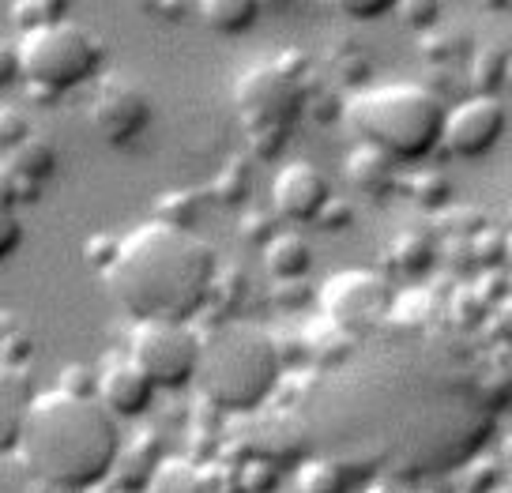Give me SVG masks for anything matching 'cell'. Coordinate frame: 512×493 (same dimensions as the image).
Segmentation results:
<instances>
[{
	"label": "cell",
	"instance_id": "obj_20",
	"mask_svg": "<svg viewBox=\"0 0 512 493\" xmlns=\"http://www.w3.org/2000/svg\"><path fill=\"white\" fill-rule=\"evenodd\" d=\"M467 46H471V38L464 31H456V27H448V23H437L430 34L418 38V49H422L426 64H433V68H448L452 61H460Z\"/></svg>",
	"mask_w": 512,
	"mask_h": 493
},
{
	"label": "cell",
	"instance_id": "obj_27",
	"mask_svg": "<svg viewBox=\"0 0 512 493\" xmlns=\"http://www.w3.org/2000/svg\"><path fill=\"white\" fill-rule=\"evenodd\" d=\"M437 223L452 241H471L486 230V211L482 207H445Z\"/></svg>",
	"mask_w": 512,
	"mask_h": 493
},
{
	"label": "cell",
	"instance_id": "obj_15",
	"mask_svg": "<svg viewBox=\"0 0 512 493\" xmlns=\"http://www.w3.org/2000/svg\"><path fill=\"white\" fill-rule=\"evenodd\" d=\"M8 170L16 177H23L27 185H34V189H42L46 181H53L57 177V166H61V151H57V144L53 140H46L42 132H34L31 140H23V144L8 155V159H0Z\"/></svg>",
	"mask_w": 512,
	"mask_h": 493
},
{
	"label": "cell",
	"instance_id": "obj_38",
	"mask_svg": "<svg viewBox=\"0 0 512 493\" xmlns=\"http://www.w3.org/2000/svg\"><path fill=\"white\" fill-rule=\"evenodd\" d=\"M87 256H91V264H95V268L106 271L113 264V256H117V241H113V238H95L91 245H87Z\"/></svg>",
	"mask_w": 512,
	"mask_h": 493
},
{
	"label": "cell",
	"instance_id": "obj_32",
	"mask_svg": "<svg viewBox=\"0 0 512 493\" xmlns=\"http://www.w3.org/2000/svg\"><path fill=\"white\" fill-rule=\"evenodd\" d=\"M19 245H23V219L16 207L0 204V264L16 253Z\"/></svg>",
	"mask_w": 512,
	"mask_h": 493
},
{
	"label": "cell",
	"instance_id": "obj_37",
	"mask_svg": "<svg viewBox=\"0 0 512 493\" xmlns=\"http://www.w3.org/2000/svg\"><path fill=\"white\" fill-rule=\"evenodd\" d=\"M494 335L505 347H512V294L494 305Z\"/></svg>",
	"mask_w": 512,
	"mask_h": 493
},
{
	"label": "cell",
	"instance_id": "obj_5",
	"mask_svg": "<svg viewBox=\"0 0 512 493\" xmlns=\"http://www.w3.org/2000/svg\"><path fill=\"white\" fill-rule=\"evenodd\" d=\"M16 49L23 80L31 83L38 95L49 98L91 83L98 76V68H102V42H98V34L87 31L83 23H72V19L19 34Z\"/></svg>",
	"mask_w": 512,
	"mask_h": 493
},
{
	"label": "cell",
	"instance_id": "obj_40",
	"mask_svg": "<svg viewBox=\"0 0 512 493\" xmlns=\"http://www.w3.org/2000/svg\"><path fill=\"white\" fill-rule=\"evenodd\" d=\"M505 241H509V264H512V234H505Z\"/></svg>",
	"mask_w": 512,
	"mask_h": 493
},
{
	"label": "cell",
	"instance_id": "obj_11",
	"mask_svg": "<svg viewBox=\"0 0 512 493\" xmlns=\"http://www.w3.org/2000/svg\"><path fill=\"white\" fill-rule=\"evenodd\" d=\"M332 200V181L320 166L305 159L287 162L272 181V204L279 219L290 223H317L320 211Z\"/></svg>",
	"mask_w": 512,
	"mask_h": 493
},
{
	"label": "cell",
	"instance_id": "obj_28",
	"mask_svg": "<svg viewBox=\"0 0 512 493\" xmlns=\"http://www.w3.org/2000/svg\"><path fill=\"white\" fill-rule=\"evenodd\" d=\"M34 136V125L27 110H19V106H0V159H8L12 151H16L23 140H31Z\"/></svg>",
	"mask_w": 512,
	"mask_h": 493
},
{
	"label": "cell",
	"instance_id": "obj_34",
	"mask_svg": "<svg viewBox=\"0 0 512 493\" xmlns=\"http://www.w3.org/2000/svg\"><path fill=\"white\" fill-rule=\"evenodd\" d=\"M23 76V68H19V49L16 42H8V38H0V91L4 87H12V83Z\"/></svg>",
	"mask_w": 512,
	"mask_h": 493
},
{
	"label": "cell",
	"instance_id": "obj_41",
	"mask_svg": "<svg viewBox=\"0 0 512 493\" xmlns=\"http://www.w3.org/2000/svg\"><path fill=\"white\" fill-rule=\"evenodd\" d=\"M0 347H4V339H0Z\"/></svg>",
	"mask_w": 512,
	"mask_h": 493
},
{
	"label": "cell",
	"instance_id": "obj_12",
	"mask_svg": "<svg viewBox=\"0 0 512 493\" xmlns=\"http://www.w3.org/2000/svg\"><path fill=\"white\" fill-rule=\"evenodd\" d=\"M95 399L113 418H144L155 403V384L147 381L128 358H113L98 373Z\"/></svg>",
	"mask_w": 512,
	"mask_h": 493
},
{
	"label": "cell",
	"instance_id": "obj_29",
	"mask_svg": "<svg viewBox=\"0 0 512 493\" xmlns=\"http://www.w3.org/2000/svg\"><path fill=\"white\" fill-rule=\"evenodd\" d=\"M0 493H46V486L12 452V456H0Z\"/></svg>",
	"mask_w": 512,
	"mask_h": 493
},
{
	"label": "cell",
	"instance_id": "obj_23",
	"mask_svg": "<svg viewBox=\"0 0 512 493\" xmlns=\"http://www.w3.org/2000/svg\"><path fill=\"white\" fill-rule=\"evenodd\" d=\"M403 192L415 200L418 207H430V211H445L448 196H452V181L437 170H422L411 181H403Z\"/></svg>",
	"mask_w": 512,
	"mask_h": 493
},
{
	"label": "cell",
	"instance_id": "obj_8",
	"mask_svg": "<svg viewBox=\"0 0 512 493\" xmlns=\"http://www.w3.org/2000/svg\"><path fill=\"white\" fill-rule=\"evenodd\" d=\"M151 95L140 80H132L125 72H113V76H102L95 83V95H91V106H87V117H91V128L106 140L110 147H128L132 140H140L151 125Z\"/></svg>",
	"mask_w": 512,
	"mask_h": 493
},
{
	"label": "cell",
	"instance_id": "obj_26",
	"mask_svg": "<svg viewBox=\"0 0 512 493\" xmlns=\"http://www.w3.org/2000/svg\"><path fill=\"white\" fill-rule=\"evenodd\" d=\"M347 478L343 467H336L332 460H313L298 471V493H343Z\"/></svg>",
	"mask_w": 512,
	"mask_h": 493
},
{
	"label": "cell",
	"instance_id": "obj_13",
	"mask_svg": "<svg viewBox=\"0 0 512 493\" xmlns=\"http://www.w3.org/2000/svg\"><path fill=\"white\" fill-rule=\"evenodd\" d=\"M34 396L38 392H34L31 377L12 362H0V456H12L19 448Z\"/></svg>",
	"mask_w": 512,
	"mask_h": 493
},
{
	"label": "cell",
	"instance_id": "obj_19",
	"mask_svg": "<svg viewBox=\"0 0 512 493\" xmlns=\"http://www.w3.org/2000/svg\"><path fill=\"white\" fill-rule=\"evenodd\" d=\"M147 493H211L208 475L189 460H159Z\"/></svg>",
	"mask_w": 512,
	"mask_h": 493
},
{
	"label": "cell",
	"instance_id": "obj_16",
	"mask_svg": "<svg viewBox=\"0 0 512 493\" xmlns=\"http://www.w3.org/2000/svg\"><path fill=\"white\" fill-rule=\"evenodd\" d=\"M264 268L275 283H298L313 268V245L302 234H275L264 245Z\"/></svg>",
	"mask_w": 512,
	"mask_h": 493
},
{
	"label": "cell",
	"instance_id": "obj_7",
	"mask_svg": "<svg viewBox=\"0 0 512 493\" xmlns=\"http://www.w3.org/2000/svg\"><path fill=\"white\" fill-rule=\"evenodd\" d=\"M128 362L159 388H185L196 381L200 332L174 320H140L128 339Z\"/></svg>",
	"mask_w": 512,
	"mask_h": 493
},
{
	"label": "cell",
	"instance_id": "obj_1",
	"mask_svg": "<svg viewBox=\"0 0 512 493\" xmlns=\"http://www.w3.org/2000/svg\"><path fill=\"white\" fill-rule=\"evenodd\" d=\"M106 290L128 317L189 324L219 279V256L192 230L170 223L136 226L117 241V256L106 271Z\"/></svg>",
	"mask_w": 512,
	"mask_h": 493
},
{
	"label": "cell",
	"instance_id": "obj_35",
	"mask_svg": "<svg viewBox=\"0 0 512 493\" xmlns=\"http://www.w3.org/2000/svg\"><path fill=\"white\" fill-rule=\"evenodd\" d=\"M317 223L324 226V230H343V226H351L354 223L351 204H347V200H336V196H332V200H328V207L320 211Z\"/></svg>",
	"mask_w": 512,
	"mask_h": 493
},
{
	"label": "cell",
	"instance_id": "obj_6",
	"mask_svg": "<svg viewBox=\"0 0 512 493\" xmlns=\"http://www.w3.org/2000/svg\"><path fill=\"white\" fill-rule=\"evenodd\" d=\"M234 102L245 132H290V125L309 110V83L279 61H264L241 72V80L234 83Z\"/></svg>",
	"mask_w": 512,
	"mask_h": 493
},
{
	"label": "cell",
	"instance_id": "obj_24",
	"mask_svg": "<svg viewBox=\"0 0 512 493\" xmlns=\"http://www.w3.org/2000/svg\"><path fill=\"white\" fill-rule=\"evenodd\" d=\"M200 211H204V196H200V192H192V189L166 192V196H159V223L192 230V226H196V219H200Z\"/></svg>",
	"mask_w": 512,
	"mask_h": 493
},
{
	"label": "cell",
	"instance_id": "obj_3",
	"mask_svg": "<svg viewBox=\"0 0 512 493\" xmlns=\"http://www.w3.org/2000/svg\"><path fill=\"white\" fill-rule=\"evenodd\" d=\"M283 377V350L253 320H223L200 335L196 388L215 411L249 414L264 407Z\"/></svg>",
	"mask_w": 512,
	"mask_h": 493
},
{
	"label": "cell",
	"instance_id": "obj_21",
	"mask_svg": "<svg viewBox=\"0 0 512 493\" xmlns=\"http://www.w3.org/2000/svg\"><path fill=\"white\" fill-rule=\"evenodd\" d=\"M392 260L407 275H422L437 260V241L426 230H403L400 238H396V245H392Z\"/></svg>",
	"mask_w": 512,
	"mask_h": 493
},
{
	"label": "cell",
	"instance_id": "obj_31",
	"mask_svg": "<svg viewBox=\"0 0 512 493\" xmlns=\"http://www.w3.org/2000/svg\"><path fill=\"white\" fill-rule=\"evenodd\" d=\"M471 253H475V260L486 271H497V264L509 260V241H505V234H497V230L486 226L479 238H471Z\"/></svg>",
	"mask_w": 512,
	"mask_h": 493
},
{
	"label": "cell",
	"instance_id": "obj_2",
	"mask_svg": "<svg viewBox=\"0 0 512 493\" xmlns=\"http://www.w3.org/2000/svg\"><path fill=\"white\" fill-rule=\"evenodd\" d=\"M121 448L117 418L95 396L53 388L34 396L16 456L46 490L83 493L113 475Z\"/></svg>",
	"mask_w": 512,
	"mask_h": 493
},
{
	"label": "cell",
	"instance_id": "obj_14",
	"mask_svg": "<svg viewBox=\"0 0 512 493\" xmlns=\"http://www.w3.org/2000/svg\"><path fill=\"white\" fill-rule=\"evenodd\" d=\"M343 174H347V181H351L354 192H362V196H388V192L400 185V177H396V162L388 159L384 151H377V147H366L358 144L343 159Z\"/></svg>",
	"mask_w": 512,
	"mask_h": 493
},
{
	"label": "cell",
	"instance_id": "obj_25",
	"mask_svg": "<svg viewBox=\"0 0 512 493\" xmlns=\"http://www.w3.org/2000/svg\"><path fill=\"white\" fill-rule=\"evenodd\" d=\"M253 189V174H249V162L245 159H230L219 170L215 177V185H211V196L219 200V204H241L245 196Z\"/></svg>",
	"mask_w": 512,
	"mask_h": 493
},
{
	"label": "cell",
	"instance_id": "obj_22",
	"mask_svg": "<svg viewBox=\"0 0 512 493\" xmlns=\"http://www.w3.org/2000/svg\"><path fill=\"white\" fill-rule=\"evenodd\" d=\"M8 19L27 34V31H38V27H49V23L68 19V4H61V0H16V4L8 8Z\"/></svg>",
	"mask_w": 512,
	"mask_h": 493
},
{
	"label": "cell",
	"instance_id": "obj_10",
	"mask_svg": "<svg viewBox=\"0 0 512 493\" xmlns=\"http://www.w3.org/2000/svg\"><path fill=\"white\" fill-rule=\"evenodd\" d=\"M509 125L505 102L490 95H471L452 102L445 113V132H441V147L456 159H482L490 155Z\"/></svg>",
	"mask_w": 512,
	"mask_h": 493
},
{
	"label": "cell",
	"instance_id": "obj_36",
	"mask_svg": "<svg viewBox=\"0 0 512 493\" xmlns=\"http://www.w3.org/2000/svg\"><path fill=\"white\" fill-rule=\"evenodd\" d=\"M339 8H343V16L351 19H377V16H388L396 4H388V0H347Z\"/></svg>",
	"mask_w": 512,
	"mask_h": 493
},
{
	"label": "cell",
	"instance_id": "obj_18",
	"mask_svg": "<svg viewBox=\"0 0 512 493\" xmlns=\"http://www.w3.org/2000/svg\"><path fill=\"white\" fill-rule=\"evenodd\" d=\"M196 12H200L208 31L234 38V34L253 31L256 19H260V4H253V0H204Z\"/></svg>",
	"mask_w": 512,
	"mask_h": 493
},
{
	"label": "cell",
	"instance_id": "obj_9",
	"mask_svg": "<svg viewBox=\"0 0 512 493\" xmlns=\"http://www.w3.org/2000/svg\"><path fill=\"white\" fill-rule=\"evenodd\" d=\"M320 309L339 332H358L392 309V287L373 271H339L320 287Z\"/></svg>",
	"mask_w": 512,
	"mask_h": 493
},
{
	"label": "cell",
	"instance_id": "obj_30",
	"mask_svg": "<svg viewBox=\"0 0 512 493\" xmlns=\"http://www.w3.org/2000/svg\"><path fill=\"white\" fill-rule=\"evenodd\" d=\"M392 12H396V16L403 19V27H411L418 38L430 34L433 27L441 23V4H433V0H403Z\"/></svg>",
	"mask_w": 512,
	"mask_h": 493
},
{
	"label": "cell",
	"instance_id": "obj_4",
	"mask_svg": "<svg viewBox=\"0 0 512 493\" xmlns=\"http://www.w3.org/2000/svg\"><path fill=\"white\" fill-rule=\"evenodd\" d=\"M343 113L366 147L384 151L392 162H422L441 147L448 106L426 83L400 80L362 87Z\"/></svg>",
	"mask_w": 512,
	"mask_h": 493
},
{
	"label": "cell",
	"instance_id": "obj_39",
	"mask_svg": "<svg viewBox=\"0 0 512 493\" xmlns=\"http://www.w3.org/2000/svg\"><path fill=\"white\" fill-rule=\"evenodd\" d=\"M501 467L512 475V433L505 437V445H501Z\"/></svg>",
	"mask_w": 512,
	"mask_h": 493
},
{
	"label": "cell",
	"instance_id": "obj_17",
	"mask_svg": "<svg viewBox=\"0 0 512 493\" xmlns=\"http://www.w3.org/2000/svg\"><path fill=\"white\" fill-rule=\"evenodd\" d=\"M467 76H471V87H475V95H490L497 98L501 87H509L512 80V53L509 46H501V42H486L471 53V68H467Z\"/></svg>",
	"mask_w": 512,
	"mask_h": 493
},
{
	"label": "cell",
	"instance_id": "obj_33",
	"mask_svg": "<svg viewBox=\"0 0 512 493\" xmlns=\"http://www.w3.org/2000/svg\"><path fill=\"white\" fill-rule=\"evenodd\" d=\"M279 230H275V211H249L245 219H241V238L249 241V245H268Z\"/></svg>",
	"mask_w": 512,
	"mask_h": 493
}]
</instances>
